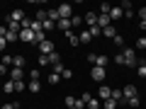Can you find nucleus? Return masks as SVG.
Masks as SVG:
<instances>
[{
    "label": "nucleus",
    "instance_id": "nucleus-1",
    "mask_svg": "<svg viewBox=\"0 0 146 109\" xmlns=\"http://www.w3.org/2000/svg\"><path fill=\"white\" fill-rule=\"evenodd\" d=\"M88 61L93 63V66H100V68H105L110 63V58L105 56V53H88Z\"/></svg>",
    "mask_w": 146,
    "mask_h": 109
},
{
    "label": "nucleus",
    "instance_id": "nucleus-2",
    "mask_svg": "<svg viewBox=\"0 0 146 109\" xmlns=\"http://www.w3.org/2000/svg\"><path fill=\"white\" fill-rule=\"evenodd\" d=\"M80 99L85 102V107H88V109H100V107H102V102H100L98 97H90L88 92H85V95H80Z\"/></svg>",
    "mask_w": 146,
    "mask_h": 109
},
{
    "label": "nucleus",
    "instance_id": "nucleus-3",
    "mask_svg": "<svg viewBox=\"0 0 146 109\" xmlns=\"http://www.w3.org/2000/svg\"><path fill=\"white\" fill-rule=\"evenodd\" d=\"M105 75H107V73H105V68H100V66H93V68H90V78H93L95 83H102Z\"/></svg>",
    "mask_w": 146,
    "mask_h": 109
},
{
    "label": "nucleus",
    "instance_id": "nucleus-4",
    "mask_svg": "<svg viewBox=\"0 0 146 109\" xmlns=\"http://www.w3.org/2000/svg\"><path fill=\"white\" fill-rule=\"evenodd\" d=\"M56 10H58V17H61V20H71V17H73V7L68 5V3H63V5H58Z\"/></svg>",
    "mask_w": 146,
    "mask_h": 109
},
{
    "label": "nucleus",
    "instance_id": "nucleus-5",
    "mask_svg": "<svg viewBox=\"0 0 146 109\" xmlns=\"http://www.w3.org/2000/svg\"><path fill=\"white\" fill-rule=\"evenodd\" d=\"M122 58H124V66H136V53H134V49H124V51H122Z\"/></svg>",
    "mask_w": 146,
    "mask_h": 109
},
{
    "label": "nucleus",
    "instance_id": "nucleus-6",
    "mask_svg": "<svg viewBox=\"0 0 146 109\" xmlns=\"http://www.w3.org/2000/svg\"><path fill=\"white\" fill-rule=\"evenodd\" d=\"M122 95H124V104L129 102L131 97H139V95H136V85H127V87L122 90Z\"/></svg>",
    "mask_w": 146,
    "mask_h": 109
},
{
    "label": "nucleus",
    "instance_id": "nucleus-7",
    "mask_svg": "<svg viewBox=\"0 0 146 109\" xmlns=\"http://www.w3.org/2000/svg\"><path fill=\"white\" fill-rule=\"evenodd\" d=\"M98 97H100V102L110 99V97H112V87H107V85H100V90H98Z\"/></svg>",
    "mask_w": 146,
    "mask_h": 109
},
{
    "label": "nucleus",
    "instance_id": "nucleus-8",
    "mask_svg": "<svg viewBox=\"0 0 146 109\" xmlns=\"http://www.w3.org/2000/svg\"><path fill=\"white\" fill-rule=\"evenodd\" d=\"M7 20H10V22H20V24H22V22L27 20V15H25L22 10H20V7H17L15 12H10V17H7Z\"/></svg>",
    "mask_w": 146,
    "mask_h": 109
},
{
    "label": "nucleus",
    "instance_id": "nucleus-9",
    "mask_svg": "<svg viewBox=\"0 0 146 109\" xmlns=\"http://www.w3.org/2000/svg\"><path fill=\"white\" fill-rule=\"evenodd\" d=\"M39 51H42V56H49V53H54V41H44V44H39Z\"/></svg>",
    "mask_w": 146,
    "mask_h": 109
},
{
    "label": "nucleus",
    "instance_id": "nucleus-10",
    "mask_svg": "<svg viewBox=\"0 0 146 109\" xmlns=\"http://www.w3.org/2000/svg\"><path fill=\"white\" fill-rule=\"evenodd\" d=\"M20 41H34V32L32 29H20Z\"/></svg>",
    "mask_w": 146,
    "mask_h": 109
},
{
    "label": "nucleus",
    "instance_id": "nucleus-11",
    "mask_svg": "<svg viewBox=\"0 0 146 109\" xmlns=\"http://www.w3.org/2000/svg\"><path fill=\"white\" fill-rule=\"evenodd\" d=\"M83 22H85L88 27H95V24H98V12H85Z\"/></svg>",
    "mask_w": 146,
    "mask_h": 109
},
{
    "label": "nucleus",
    "instance_id": "nucleus-12",
    "mask_svg": "<svg viewBox=\"0 0 146 109\" xmlns=\"http://www.w3.org/2000/svg\"><path fill=\"white\" fill-rule=\"evenodd\" d=\"M122 17H124V10H122V7H112V10H110V20H112V22L122 20Z\"/></svg>",
    "mask_w": 146,
    "mask_h": 109
},
{
    "label": "nucleus",
    "instance_id": "nucleus-13",
    "mask_svg": "<svg viewBox=\"0 0 146 109\" xmlns=\"http://www.w3.org/2000/svg\"><path fill=\"white\" fill-rule=\"evenodd\" d=\"M27 90H29L32 95H36L39 90H42V85H39V80H29V83H27Z\"/></svg>",
    "mask_w": 146,
    "mask_h": 109
},
{
    "label": "nucleus",
    "instance_id": "nucleus-14",
    "mask_svg": "<svg viewBox=\"0 0 146 109\" xmlns=\"http://www.w3.org/2000/svg\"><path fill=\"white\" fill-rule=\"evenodd\" d=\"M25 78V70H22V68H12L10 70V80H22Z\"/></svg>",
    "mask_w": 146,
    "mask_h": 109
},
{
    "label": "nucleus",
    "instance_id": "nucleus-15",
    "mask_svg": "<svg viewBox=\"0 0 146 109\" xmlns=\"http://www.w3.org/2000/svg\"><path fill=\"white\" fill-rule=\"evenodd\" d=\"M44 41H46V32H44V29L34 32V44H44Z\"/></svg>",
    "mask_w": 146,
    "mask_h": 109
},
{
    "label": "nucleus",
    "instance_id": "nucleus-16",
    "mask_svg": "<svg viewBox=\"0 0 146 109\" xmlns=\"http://www.w3.org/2000/svg\"><path fill=\"white\" fill-rule=\"evenodd\" d=\"M78 41H80V44H90V41H93V36H90V32H88V29L78 34Z\"/></svg>",
    "mask_w": 146,
    "mask_h": 109
},
{
    "label": "nucleus",
    "instance_id": "nucleus-17",
    "mask_svg": "<svg viewBox=\"0 0 146 109\" xmlns=\"http://www.w3.org/2000/svg\"><path fill=\"white\" fill-rule=\"evenodd\" d=\"M102 36H107V39H115V36H117V29H115L112 24L105 27V29H102Z\"/></svg>",
    "mask_w": 146,
    "mask_h": 109
},
{
    "label": "nucleus",
    "instance_id": "nucleus-18",
    "mask_svg": "<svg viewBox=\"0 0 146 109\" xmlns=\"http://www.w3.org/2000/svg\"><path fill=\"white\" fill-rule=\"evenodd\" d=\"M112 99H115L117 104H124V95H122V90H112Z\"/></svg>",
    "mask_w": 146,
    "mask_h": 109
},
{
    "label": "nucleus",
    "instance_id": "nucleus-19",
    "mask_svg": "<svg viewBox=\"0 0 146 109\" xmlns=\"http://www.w3.org/2000/svg\"><path fill=\"white\" fill-rule=\"evenodd\" d=\"M56 27H58V29H63V32H71V20H58Z\"/></svg>",
    "mask_w": 146,
    "mask_h": 109
},
{
    "label": "nucleus",
    "instance_id": "nucleus-20",
    "mask_svg": "<svg viewBox=\"0 0 146 109\" xmlns=\"http://www.w3.org/2000/svg\"><path fill=\"white\" fill-rule=\"evenodd\" d=\"M46 17L54 22V24H56V22L61 20V17H58V10H56V7H54V10H46Z\"/></svg>",
    "mask_w": 146,
    "mask_h": 109
},
{
    "label": "nucleus",
    "instance_id": "nucleus-21",
    "mask_svg": "<svg viewBox=\"0 0 146 109\" xmlns=\"http://www.w3.org/2000/svg\"><path fill=\"white\" fill-rule=\"evenodd\" d=\"M17 39H20V34H17V32H12V29H7V34H5V41L10 44V41H17Z\"/></svg>",
    "mask_w": 146,
    "mask_h": 109
},
{
    "label": "nucleus",
    "instance_id": "nucleus-22",
    "mask_svg": "<svg viewBox=\"0 0 146 109\" xmlns=\"http://www.w3.org/2000/svg\"><path fill=\"white\" fill-rule=\"evenodd\" d=\"M117 107H119V104H117V102H115L112 97H110V99H105V102H102V109H117Z\"/></svg>",
    "mask_w": 146,
    "mask_h": 109
},
{
    "label": "nucleus",
    "instance_id": "nucleus-23",
    "mask_svg": "<svg viewBox=\"0 0 146 109\" xmlns=\"http://www.w3.org/2000/svg\"><path fill=\"white\" fill-rule=\"evenodd\" d=\"M54 27H56V24H54V22L49 20V17H46L44 22H42V29H44V32H54Z\"/></svg>",
    "mask_w": 146,
    "mask_h": 109
},
{
    "label": "nucleus",
    "instance_id": "nucleus-24",
    "mask_svg": "<svg viewBox=\"0 0 146 109\" xmlns=\"http://www.w3.org/2000/svg\"><path fill=\"white\" fill-rule=\"evenodd\" d=\"M49 63H51V66H58V63H61V56H58L56 51H54V53H49Z\"/></svg>",
    "mask_w": 146,
    "mask_h": 109
},
{
    "label": "nucleus",
    "instance_id": "nucleus-25",
    "mask_svg": "<svg viewBox=\"0 0 146 109\" xmlns=\"http://www.w3.org/2000/svg\"><path fill=\"white\" fill-rule=\"evenodd\" d=\"M66 39L73 44V46H76V44H80V41H78V34H73V32H66Z\"/></svg>",
    "mask_w": 146,
    "mask_h": 109
},
{
    "label": "nucleus",
    "instance_id": "nucleus-26",
    "mask_svg": "<svg viewBox=\"0 0 146 109\" xmlns=\"http://www.w3.org/2000/svg\"><path fill=\"white\" fill-rule=\"evenodd\" d=\"M3 92H7V95H10V92H15V83H12V80H7V83L3 85Z\"/></svg>",
    "mask_w": 146,
    "mask_h": 109
},
{
    "label": "nucleus",
    "instance_id": "nucleus-27",
    "mask_svg": "<svg viewBox=\"0 0 146 109\" xmlns=\"http://www.w3.org/2000/svg\"><path fill=\"white\" fill-rule=\"evenodd\" d=\"M12 83H15V92H22V90L27 87V83H25V80H12Z\"/></svg>",
    "mask_w": 146,
    "mask_h": 109
},
{
    "label": "nucleus",
    "instance_id": "nucleus-28",
    "mask_svg": "<svg viewBox=\"0 0 146 109\" xmlns=\"http://www.w3.org/2000/svg\"><path fill=\"white\" fill-rule=\"evenodd\" d=\"M88 32H90V36H93V39H95V36H100V34H102V29H100L98 24H95V27H88Z\"/></svg>",
    "mask_w": 146,
    "mask_h": 109
},
{
    "label": "nucleus",
    "instance_id": "nucleus-29",
    "mask_svg": "<svg viewBox=\"0 0 146 109\" xmlns=\"http://www.w3.org/2000/svg\"><path fill=\"white\" fill-rule=\"evenodd\" d=\"M12 63H15V68H22L25 66V56H12Z\"/></svg>",
    "mask_w": 146,
    "mask_h": 109
},
{
    "label": "nucleus",
    "instance_id": "nucleus-30",
    "mask_svg": "<svg viewBox=\"0 0 146 109\" xmlns=\"http://www.w3.org/2000/svg\"><path fill=\"white\" fill-rule=\"evenodd\" d=\"M49 83H51V85H58V83H61V75H58V73H51V75H49Z\"/></svg>",
    "mask_w": 146,
    "mask_h": 109
},
{
    "label": "nucleus",
    "instance_id": "nucleus-31",
    "mask_svg": "<svg viewBox=\"0 0 146 109\" xmlns=\"http://www.w3.org/2000/svg\"><path fill=\"white\" fill-rule=\"evenodd\" d=\"M110 10H112L110 3H102V5H100V15H110Z\"/></svg>",
    "mask_w": 146,
    "mask_h": 109
},
{
    "label": "nucleus",
    "instance_id": "nucleus-32",
    "mask_svg": "<svg viewBox=\"0 0 146 109\" xmlns=\"http://www.w3.org/2000/svg\"><path fill=\"white\" fill-rule=\"evenodd\" d=\"M34 20H36V22H44V20H46V10H39V12H36V17H34Z\"/></svg>",
    "mask_w": 146,
    "mask_h": 109
},
{
    "label": "nucleus",
    "instance_id": "nucleus-33",
    "mask_svg": "<svg viewBox=\"0 0 146 109\" xmlns=\"http://www.w3.org/2000/svg\"><path fill=\"white\" fill-rule=\"evenodd\" d=\"M78 24H83V17H76V15H73L71 17V27H78Z\"/></svg>",
    "mask_w": 146,
    "mask_h": 109
},
{
    "label": "nucleus",
    "instance_id": "nucleus-34",
    "mask_svg": "<svg viewBox=\"0 0 146 109\" xmlns=\"http://www.w3.org/2000/svg\"><path fill=\"white\" fill-rule=\"evenodd\" d=\"M136 49H146V36H139L136 39Z\"/></svg>",
    "mask_w": 146,
    "mask_h": 109
},
{
    "label": "nucleus",
    "instance_id": "nucleus-35",
    "mask_svg": "<svg viewBox=\"0 0 146 109\" xmlns=\"http://www.w3.org/2000/svg\"><path fill=\"white\" fill-rule=\"evenodd\" d=\"M71 75H73V73L68 70V68H63V70H61V80H68V78H71Z\"/></svg>",
    "mask_w": 146,
    "mask_h": 109
},
{
    "label": "nucleus",
    "instance_id": "nucleus-36",
    "mask_svg": "<svg viewBox=\"0 0 146 109\" xmlns=\"http://www.w3.org/2000/svg\"><path fill=\"white\" fill-rule=\"evenodd\" d=\"M136 75H139V78H146V66H139V68H136Z\"/></svg>",
    "mask_w": 146,
    "mask_h": 109
},
{
    "label": "nucleus",
    "instance_id": "nucleus-37",
    "mask_svg": "<svg viewBox=\"0 0 146 109\" xmlns=\"http://www.w3.org/2000/svg\"><path fill=\"white\" fill-rule=\"evenodd\" d=\"M112 41H115V44H117V46H124V36H119V34H117V36H115V39H112Z\"/></svg>",
    "mask_w": 146,
    "mask_h": 109
},
{
    "label": "nucleus",
    "instance_id": "nucleus-38",
    "mask_svg": "<svg viewBox=\"0 0 146 109\" xmlns=\"http://www.w3.org/2000/svg\"><path fill=\"white\" fill-rule=\"evenodd\" d=\"M49 63V56H42V53H39V66H46Z\"/></svg>",
    "mask_w": 146,
    "mask_h": 109
},
{
    "label": "nucleus",
    "instance_id": "nucleus-39",
    "mask_svg": "<svg viewBox=\"0 0 146 109\" xmlns=\"http://www.w3.org/2000/svg\"><path fill=\"white\" fill-rule=\"evenodd\" d=\"M29 80H39V70H36V68L29 73Z\"/></svg>",
    "mask_w": 146,
    "mask_h": 109
},
{
    "label": "nucleus",
    "instance_id": "nucleus-40",
    "mask_svg": "<svg viewBox=\"0 0 146 109\" xmlns=\"http://www.w3.org/2000/svg\"><path fill=\"white\" fill-rule=\"evenodd\" d=\"M10 63H12V56H7V53H5V56H3V66H10Z\"/></svg>",
    "mask_w": 146,
    "mask_h": 109
},
{
    "label": "nucleus",
    "instance_id": "nucleus-41",
    "mask_svg": "<svg viewBox=\"0 0 146 109\" xmlns=\"http://www.w3.org/2000/svg\"><path fill=\"white\" fill-rule=\"evenodd\" d=\"M139 20L146 22V7H141V10H139Z\"/></svg>",
    "mask_w": 146,
    "mask_h": 109
},
{
    "label": "nucleus",
    "instance_id": "nucleus-42",
    "mask_svg": "<svg viewBox=\"0 0 146 109\" xmlns=\"http://www.w3.org/2000/svg\"><path fill=\"white\" fill-rule=\"evenodd\" d=\"M5 46H7V41H5V39H3V36H0V53L5 51Z\"/></svg>",
    "mask_w": 146,
    "mask_h": 109
},
{
    "label": "nucleus",
    "instance_id": "nucleus-43",
    "mask_svg": "<svg viewBox=\"0 0 146 109\" xmlns=\"http://www.w3.org/2000/svg\"><path fill=\"white\" fill-rule=\"evenodd\" d=\"M0 109H15V104H10V102H7V104H0Z\"/></svg>",
    "mask_w": 146,
    "mask_h": 109
},
{
    "label": "nucleus",
    "instance_id": "nucleus-44",
    "mask_svg": "<svg viewBox=\"0 0 146 109\" xmlns=\"http://www.w3.org/2000/svg\"><path fill=\"white\" fill-rule=\"evenodd\" d=\"M139 29H144V32H146V22H139Z\"/></svg>",
    "mask_w": 146,
    "mask_h": 109
},
{
    "label": "nucleus",
    "instance_id": "nucleus-45",
    "mask_svg": "<svg viewBox=\"0 0 146 109\" xmlns=\"http://www.w3.org/2000/svg\"><path fill=\"white\" fill-rule=\"evenodd\" d=\"M5 70H7V68H5V66H3V63H0V75H3V73H5Z\"/></svg>",
    "mask_w": 146,
    "mask_h": 109
},
{
    "label": "nucleus",
    "instance_id": "nucleus-46",
    "mask_svg": "<svg viewBox=\"0 0 146 109\" xmlns=\"http://www.w3.org/2000/svg\"><path fill=\"white\" fill-rule=\"evenodd\" d=\"M15 109H22V107H17V104H15Z\"/></svg>",
    "mask_w": 146,
    "mask_h": 109
},
{
    "label": "nucleus",
    "instance_id": "nucleus-47",
    "mask_svg": "<svg viewBox=\"0 0 146 109\" xmlns=\"http://www.w3.org/2000/svg\"><path fill=\"white\" fill-rule=\"evenodd\" d=\"M144 66H146V58H144Z\"/></svg>",
    "mask_w": 146,
    "mask_h": 109
},
{
    "label": "nucleus",
    "instance_id": "nucleus-48",
    "mask_svg": "<svg viewBox=\"0 0 146 109\" xmlns=\"http://www.w3.org/2000/svg\"><path fill=\"white\" fill-rule=\"evenodd\" d=\"M66 109H73V107H66Z\"/></svg>",
    "mask_w": 146,
    "mask_h": 109
},
{
    "label": "nucleus",
    "instance_id": "nucleus-49",
    "mask_svg": "<svg viewBox=\"0 0 146 109\" xmlns=\"http://www.w3.org/2000/svg\"><path fill=\"white\" fill-rule=\"evenodd\" d=\"M127 109H131V107H127Z\"/></svg>",
    "mask_w": 146,
    "mask_h": 109
}]
</instances>
